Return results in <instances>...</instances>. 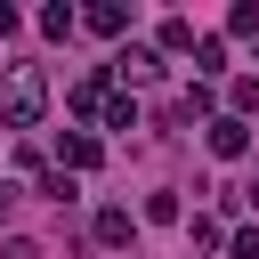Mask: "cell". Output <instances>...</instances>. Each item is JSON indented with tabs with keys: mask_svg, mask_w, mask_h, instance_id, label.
I'll return each instance as SVG.
<instances>
[{
	"mask_svg": "<svg viewBox=\"0 0 259 259\" xmlns=\"http://www.w3.org/2000/svg\"><path fill=\"white\" fill-rule=\"evenodd\" d=\"M65 170H97V138L73 130V138H65Z\"/></svg>",
	"mask_w": 259,
	"mask_h": 259,
	"instance_id": "5b68a950",
	"label": "cell"
},
{
	"mask_svg": "<svg viewBox=\"0 0 259 259\" xmlns=\"http://www.w3.org/2000/svg\"><path fill=\"white\" fill-rule=\"evenodd\" d=\"M210 154H243V121H235V113L210 121Z\"/></svg>",
	"mask_w": 259,
	"mask_h": 259,
	"instance_id": "277c9868",
	"label": "cell"
},
{
	"mask_svg": "<svg viewBox=\"0 0 259 259\" xmlns=\"http://www.w3.org/2000/svg\"><path fill=\"white\" fill-rule=\"evenodd\" d=\"M251 202H259V186H251Z\"/></svg>",
	"mask_w": 259,
	"mask_h": 259,
	"instance_id": "9c48e42d",
	"label": "cell"
},
{
	"mask_svg": "<svg viewBox=\"0 0 259 259\" xmlns=\"http://www.w3.org/2000/svg\"><path fill=\"white\" fill-rule=\"evenodd\" d=\"M89 24H97V32H121V24H130V8H113V0H97V8H89Z\"/></svg>",
	"mask_w": 259,
	"mask_h": 259,
	"instance_id": "8992f818",
	"label": "cell"
},
{
	"mask_svg": "<svg viewBox=\"0 0 259 259\" xmlns=\"http://www.w3.org/2000/svg\"><path fill=\"white\" fill-rule=\"evenodd\" d=\"M113 73H130V81H154V73H162V57H154V49H121V57H113Z\"/></svg>",
	"mask_w": 259,
	"mask_h": 259,
	"instance_id": "7a4b0ae2",
	"label": "cell"
},
{
	"mask_svg": "<svg viewBox=\"0 0 259 259\" xmlns=\"http://www.w3.org/2000/svg\"><path fill=\"white\" fill-rule=\"evenodd\" d=\"M40 105H49V81H40L32 65H16V73L0 81V121H8V130H32Z\"/></svg>",
	"mask_w": 259,
	"mask_h": 259,
	"instance_id": "6da1fadb",
	"label": "cell"
},
{
	"mask_svg": "<svg viewBox=\"0 0 259 259\" xmlns=\"http://www.w3.org/2000/svg\"><path fill=\"white\" fill-rule=\"evenodd\" d=\"M8 202H16V194H8V186H0V219H8Z\"/></svg>",
	"mask_w": 259,
	"mask_h": 259,
	"instance_id": "ba28073f",
	"label": "cell"
},
{
	"mask_svg": "<svg viewBox=\"0 0 259 259\" xmlns=\"http://www.w3.org/2000/svg\"><path fill=\"white\" fill-rule=\"evenodd\" d=\"M130 235H138V227H130V210H97V243H113V251H121Z\"/></svg>",
	"mask_w": 259,
	"mask_h": 259,
	"instance_id": "3957f363",
	"label": "cell"
},
{
	"mask_svg": "<svg viewBox=\"0 0 259 259\" xmlns=\"http://www.w3.org/2000/svg\"><path fill=\"white\" fill-rule=\"evenodd\" d=\"M16 24H24V16H16V8H8V0H0V40H8V32H16Z\"/></svg>",
	"mask_w": 259,
	"mask_h": 259,
	"instance_id": "52a82bcc",
	"label": "cell"
}]
</instances>
